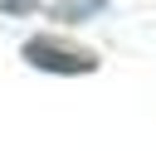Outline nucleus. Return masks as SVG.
Wrapping results in <instances>:
<instances>
[{
  "instance_id": "nucleus-2",
  "label": "nucleus",
  "mask_w": 156,
  "mask_h": 151,
  "mask_svg": "<svg viewBox=\"0 0 156 151\" xmlns=\"http://www.w3.org/2000/svg\"><path fill=\"white\" fill-rule=\"evenodd\" d=\"M5 5H10V10H29L34 0H5Z\"/></svg>"
},
{
  "instance_id": "nucleus-1",
  "label": "nucleus",
  "mask_w": 156,
  "mask_h": 151,
  "mask_svg": "<svg viewBox=\"0 0 156 151\" xmlns=\"http://www.w3.org/2000/svg\"><path fill=\"white\" fill-rule=\"evenodd\" d=\"M24 58H29L34 68H49V73H88V68L98 63L88 49H68V44H58V39H29V44H24Z\"/></svg>"
}]
</instances>
